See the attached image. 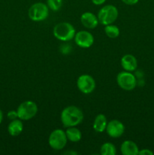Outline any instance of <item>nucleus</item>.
I'll return each mask as SVG.
<instances>
[{
  "label": "nucleus",
  "instance_id": "obj_9",
  "mask_svg": "<svg viewBox=\"0 0 154 155\" xmlns=\"http://www.w3.org/2000/svg\"><path fill=\"white\" fill-rule=\"evenodd\" d=\"M75 42L78 46L83 48H88L95 42V38L90 32L87 30H81L75 33L74 36Z\"/></svg>",
  "mask_w": 154,
  "mask_h": 155
},
{
  "label": "nucleus",
  "instance_id": "obj_2",
  "mask_svg": "<svg viewBox=\"0 0 154 155\" xmlns=\"http://www.w3.org/2000/svg\"><path fill=\"white\" fill-rule=\"evenodd\" d=\"M53 34L56 39L63 42H67L73 39L75 35V30L69 23L60 22L54 27Z\"/></svg>",
  "mask_w": 154,
  "mask_h": 155
},
{
  "label": "nucleus",
  "instance_id": "obj_3",
  "mask_svg": "<svg viewBox=\"0 0 154 155\" xmlns=\"http://www.w3.org/2000/svg\"><path fill=\"white\" fill-rule=\"evenodd\" d=\"M119 16V11L116 6L113 5H107L100 9L98 14V18L100 24L102 25H108L113 24Z\"/></svg>",
  "mask_w": 154,
  "mask_h": 155
},
{
  "label": "nucleus",
  "instance_id": "obj_15",
  "mask_svg": "<svg viewBox=\"0 0 154 155\" xmlns=\"http://www.w3.org/2000/svg\"><path fill=\"white\" fill-rule=\"evenodd\" d=\"M107 117L103 114L97 115L93 123V129L97 133H104L107 126Z\"/></svg>",
  "mask_w": 154,
  "mask_h": 155
},
{
  "label": "nucleus",
  "instance_id": "obj_11",
  "mask_svg": "<svg viewBox=\"0 0 154 155\" xmlns=\"http://www.w3.org/2000/svg\"><path fill=\"white\" fill-rule=\"evenodd\" d=\"M82 24L88 29H95L99 24L98 16L91 12H85L80 18Z\"/></svg>",
  "mask_w": 154,
  "mask_h": 155
},
{
  "label": "nucleus",
  "instance_id": "obj_14",
  "mask_svg": "<svg viewBox=\"0 0 154 155\" xmlns=\"http://www.w3.org/2000/svg\"><path fill=\"white\" fill-rule=\"evenodd\" d=\"M23 130H24V125L22 120L19 118L11 120V123L8 127V132L9 135L14 137L19 136L23 132Z\"/></svg>",
  "mask_w": 154,
  "mask_h": 155
},
{
  "label": "nucleus",
  "instance_id": "obj_22",
  "mask_svg": "<svg viewBox=\"0 0 154 155\" xmlns=\"http://www.w3.org/2000/svg\"><path fill=\"white\" fill-rule=\"evenodd\" d=\"M122 2L125 4L128 5H134L137 4L139 2V0H122Z\"/></svg>",
  "mask_w": 154,
  "mask_h": 155
},
{
  "label": "nucleus",
  "instance_id": "obj_13",
  "mask_svg": "<svg viewBox=\"0 0 154 155\" xmlns=\"http://www.w3.org/2000/svg\"><path fill=\"white\" fill-rule=\"evenodd\" d=\"M121 152L123 155H137L139 148L137 144L131 140L124 141L121 145Z\"/></svg>",
  "mask_w": 154,
  "mask_h": 155
},
{
  "label": "nucleus",
  "instance_id": "obj_21",
  "mask_svg": "<svg viewBox=\"0 0 154 155\" xmlns=\"http://www.w3.org/2000/svg\"><path fill=\"white\" fill-rule=\"evenodd\" d=\"M154 153L152 152L151 150L147 149V148H145V149H142V150H139L138 154L139 155H153Z\"/></svg>",
  "mask_w": 154,
  "mask_h": 155
},
{
  "label": "nucleus",
  "instance_id": "obj_19",
  "mask_svg": "<svg viewBox=\"0 0 154 155\" xmlns=\"http://www.w3.org/2000/svg\"><path fill=\"white\" fill-rule=\"evenodd\" d=\"M63 5V0H47V5L48 8L54 12H57Z\"/></svg>",
  "mask_w": 154,
  "mask_h": 155
},
{
  "label": "nucleus",
  "instance_id": "obj_24",
  "mask_svg": "<svg viewBox=\"0 0 154 155\" xmlns=\"http://www.w3.org/2000/svg\"><path fill=\"white\" fill-rule=\"evenodd\" d=\"M2 119H3V114H2V111L1 110V109H0V124H1V123L2 122Z\"/></svg>",
  "mask_w": 154,
  "mask_h": 155
},
{
  "label": "nucleus",
  "instance_id": "obj_6",
  "mask_svg": "<svg viewBox=\"0 0 154 155\" xmlns=\"http://www.w3.org/2000/svg\"><path fill=\"white\" fill-rule=\"evenodd\" d=\"M117 84L121 89L125 91H131L135 89L137 84L136 77L131 72L122 71L116 77Z\"/></svg>",
  "mask_w": 154,
  "mask_h": 155
},
{
  "label": "nucleus",
  "instance_id": "obj_16",
  "mask_svg": "<svg viewBox=\"0 0 154 155\" xmlns=\"http://www.w3.org/2000/svg\"><path fill=\"white\" fill-rule=\"evenodd\" d=\"M65 133H66L67 139L70 142H78L82 139V135L81 131L75 127H68Z\"/></svg>",
  "mask_w": 154,
  "mask_h": 155
},
{
  "label": "nucleus",
  "instance_id": "obj_23",
  "mask_svg": "<svg viewBox=\"0 0 154 155\" xmlns=\"http://www.w3.org/2000/svg\"><path fill=\"white\" fill-rule=\"evenodd\" d=\"M107 0H91L92 3L95 4V5H101L104 4Z\"/></svg>",
  "mask_w": 154,
  "mask_h": 155
},
{
  "label": "nucleus",
  "instance_id": "obj_25",
  "mask_svg": "<svg viewBox=\"0 0 154 155\" xmlns=\"http://www.w3.org/2000/svg\"><path fill=\"white\" fill-rule=\"evenodd\" d=\"M65 154H77V152H74V151H66L64 153Z\"/></svg>",
  "mask_w": 154,
  "mask_h": 155
},
{
  "label": "nucleus",
  "instance_id": "obj_7",
  "mask_svg": "<svg viewBox=\"0 0 154 155\" xmlns=\"http://www.w3.org/2000/svg\"><path fill=\"white\" fill-rule=\"evenodd\" d=\"M67 137L65 131L57 129L52 131L48 137V144L50 147L54 150H61L66 146Z\"/></svg>",
  "mask_w": 154,
  "mask_h": 155
},
{
  "label": "nucleus",
  "instance_id": "obj_10",
  "mask_svg": "<svg viewBox=\"0 0 154 155\" xmlns=\"http://www.w3.org/2000/svg\"><path fill=\"white\" fill-rule=\"evenodd\" d=\"M106 132L109 136L116 139L123 135L125 132V126L118 120H112L107 123Z\"/></svg>",
  "mask_w": 154,
  "mask_h": 155
},
{
  "label": "nucleus",
  "instance_id": "obj_17",
  "mask_svg": "<svg viewBox=\"0 0 154 155\" xmlns=\"http://www.w3.org/2000/svg\"><path fill=\"white\" fill-rule=\"evenodd\" d=\"M104 32L107 36H108L110 39H116L119 36V33H120L119 27L113 24L106 25L104 27Z\"/></svg>",
  "mask_w": 154,
  "mask_h": 155
},
{
  "label": "nucleus",
  "instance_id": "obj_12",
  "mask_svg": "<svg viewBox=\"0 0 154 155\" xmlns=\"http://www.w3.org/2000/svg\"><path fill=\"white\" fill-rule=\"evenodd\" d=\"M121 65L125 71L133 72L137 68V60L132 54H126L121 58Z\"/></svg>",
  "mask_w": 154,
  "mask_h": 155
},
{
  "label": "nucleus",
  "instance_id": "obj_8",
  "mask_svg": "<svg viewBox=\"0 0 154 155\" xmlns=\"http://www.w3.org/2000/svg\"><path fill=\"white\" fill-rule=\"evenodd\" d=\"M77 87L79 90L84 94H90L96 88L95 80L89 74H82L77 80Z\"/></svg>",
  "mask_w": 154,
  "mask_h": 155
},
{
  "label": "nucleus",
  "instance_id": "obj_20",
  "mask_svg": "<svg viewBox=\"0 0 154 155\" xmlns=\"http://www.w3.org/2000/svg\"><path fill=\"white\" fill-rule=\"evenodd\" d=\"M7 117L10 120H13L18 119V112H17V110H9V111L8 112Z\"/></svg>",
  "mask_w": 154,
  "mask_h": 155
},
{
  "label": "nucleus",
  "instance_id": "obj_5",
  "mask_svg": "<svg viewBox=\"0 0 154 155\" xmlns=\"http://www.w3.org/2000/svg\"><path fill=\"white\" fill-rule=\"evenodd\" d=\"M18 118L21 120H29L34 117L38 112L37 104L33 101H25L17 109Z\"/></svg>",
  "mask_w": 154,
  "mask_h": 155
},
{
  "label": "nucleus",
  "instance_id": "obj_1",
  "mask_svg": "<svg viewBox=\"0 0 154 155\" xmlns=\"http://www.w3.org/2000/svg\"><path fill=\"white\" fill-rule=\"evenodd\" d=\"M84 119L82 110L74 105L67 106L62 110L60 114V120L63 127H76L81 124Z\"/></svg>",
  "mask_w": 154,
  "mask_h": 155
},
{
  "label": "nucleus",
  "instance_id": "obj_4",
  "mask_svg": "<svg viewBox=\"0 0 154 155\" xmlns=\"http://www.w3.org/2000/svg\"><path fill=\"white\" fill-rule=\"evenodd\" d=\"M47 4L43 2H36L32 5L28 11V16L33 21H45L49 15V10Z\"/></svg>",
  "mask_w": 154,
  "mask_h": 155
},
{
  "label": "nucleus",
  "instance_id": "obj_18",
  "mask_svg": "<svg viewBox=\"0 0 154 155\" xmlns=\"http://www.w3.org/2000/svg\"><path fill=\"white\" fill-rule=\"evenodd\" d=\"M101 154L102 155H116V146L111 142H105L101 147Z\"/></svg>",
  "mask_w": 154,
  "mask_h": 155
}]
</instances>
